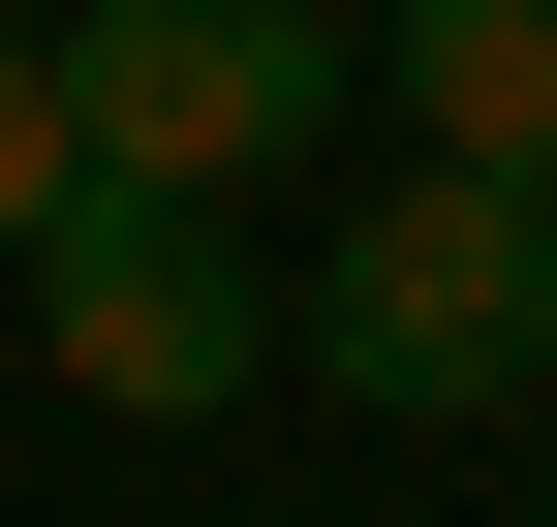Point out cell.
<instances>
[{"instance_id": "6da1fadb", "label": "cell", "mask_w": 557, "mask_h": 527, "mask_svg": "<svg viewBox=\"0 0 557 527\" xmlns=\"http://www.w3.org/2000/svg\"><path fill=\"white\" fill-rule=\"evenodd\" d=\"M32 94H62V186L248 218V186L372 94V32H341V0H62V32H32Z\"/></svg>"}, {"instance_id": "277c9868", "label": "cell", "mask_w": 557, "mask_h": 527, "mask_svg": "<svg viewBox=\"0 0 557 527\" xmlns=\"http://www.w3.org/2000/svg\"><path fill=\"white\" fill-rule=\"evenodd\" d=\"M372 62H403V124H434L465 186H557V0H403Z\"/></svg>"}, {"instance_id": "3957f363", "label": "cell", "mask_w": 557, "mask_h": 527, "mask_svg": "<svg viewBox=\"0 0 557 527\" xmlns=\"http://www.w3.org/2000/svg\"><path fill=\"white\" fill-rule=\"evenodd\" d=\"M0 280H32V342H62V404H124V434H218L248 372H278V310H248V248H218V218H156V186H62V218L0 248Z\"/></svg>"}, {"instance_id": "7a4b0ae2", "label": "cell", "mask_w": 557, "mask_h": 527, "mask_svg": "<svg viewBox=\"0 0 557 527\" xmlns=\"http://www.w3.org/2000/svg\"><path fill=\"white\" fill-rule=\"evenodd\" d=\"M278 342H310L341 404H403V434H465V404H557V186H465V156H403Z\"/></svg>"}, {"instance_id": "5b68a950", "label": "cell", "mask_w": 557, "mask_h": 527, "mask_svg": "<svg viewBox=\"0 0 557 527\" xmlns=\"http://www.w3.org/2000/svg\"><path fill=\"white\" fill-rule=\"evenodd\" d=\"M62 218V94H32V32H0V248Z\"/></svg>"}]
</instances>
